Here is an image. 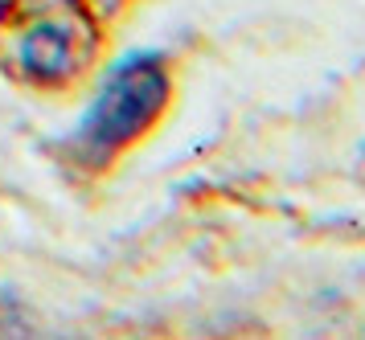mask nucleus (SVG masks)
<instances>
[{
	"instance_id": "nucleus-1",
	"label": "nucleus",
	"mask_w": 365,
	"mask_h": 340,
	"mask_svg": "<svg viewBox=\"0 0 365 340\" xmlns=\"http://www.w3.org/2000/svg\"><path fill=\"white\" fill-rule=\"evenodd\" d=\"M168 98V70L156 49H132L119 58L74 128V152L86 164L111 160L123 144H132L140 131L160 115Z\"/></svg>"
},
{
	"instance_id": "nucleus-2",
	"label": "nucleus",
	"mask_w": 365,
	"mask_h": 340,
	"mask_svg": "<svg viewBox=\"0 0 365 340\" xmlns=\"http://www.w3.org/2000/svg\"><path fill=\"white\" fill-rule=\"evenodd\" d=\"M70 62V37L62 25H41V29H34L29 37H25V46H21V66L29 70V74H46V78H53V74H62Z\"/></svg>"
}]
</instances>
